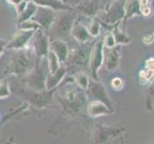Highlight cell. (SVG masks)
Masks as SVG:
<instances>
[{
  "label": "cell",
  "instance_id": "20",
  "mask_svg": "<svg viewBox=\"0 0 154 144\" xmlns=\"http://www.w3.org/2000/svg\"><path fill=\"white\" fill-rule=\"evenodd\" d=\"M122 132L121 129L114 127H100L99 132L97 133V141L98 142H105L107 141L110 137H115L117 135H119Z\"/></svg>",
  "mask_w": 154,
  "mask_h": 144
},
{
  "label": "cell",
  "instance_id": "30",
  "mask_svg": "<svg viewBox=\"0 0 154 144\" xmlns=\"http://www.w3.org/2000/svg\"><path fill=\"white\" fill-rule=\"evenodd\" d=\"M152 77H153V69H149V68L146 67V69L142 70L140 73V78H141L142 81H144L145 80V83L149 81Z\"/></svg>",
  "mask_w": 154,
  "mask_h": 144
},
{
  "label": "cell",
  "instance_id": "11",
  "mask_svg": "<svg viewBox=\"0 0 154 144\" xmlns=\"http://www.w3.org/2000/svg\"><path fill=\"white\" fill-rule=\"evenodd\" d=\"M35 31L36 30L20 29V31L14 35V37L11 40L9 43H7V47L11 48V49H14V50L24 49L28 42L33 38Z\"/></svg>",
  "mask_w": 154,
  "mask_h": 144
},
{
  "label": "cell",
  "instance_id": "13",
  "mask_svg": "<svg viewBox=\"0 0 154 144\" xmlns=\"http://www.w3.org/2000/svg\"><path fill=\"white\" fill-rule=\"evenodd\" d=\"M49 50L55 53L60 63L67 62L69 58V47L65 41L60 39H54L49 42Z\"/></svg>",
  "mask_w": 154,
  "mask_h": 144
},
{
  "label": "cell",
  "instance_id": "34",
  "mask_svg": "<svg viewBox=\"0 0 154 144\" xmlns=\"http://www.w3.org/2000/svg\"><path fill=\"white\" fill-rule=\"evenodd\" d=\"M7 1H8L10 4L14 5V7H17V6H19V5H20L21 3H23V2H24V0H7Z\"/></svg>",
  "mask_w": 154,
  "mask_h": 144
},
{
  "label": "cell",
  "instance_id": "4",
  "mask_svg": "<svg viewBox=\"0 0 154 144\" xmlns=\"http://www.w3.org/2000/svg\"><path fill=\"white\" fill-rule=\"evenodd\" d=\"M53 89H44V90H22V95L29 103L38 108L46 107L52 103L53 101Z\"/></svg>",
  "mask_w": 154,
  "mask_h": 144
},
{
  "label": "cell",
  "instance_id": "32",
  "mask_svg": "<svg viewBox=\"0 0 154 144\" xmlns=\"http://www.w3.org/2000/svg\"><path fill=\"white\" fill-rule=\"evenodd\" d=\"M143 41L145 42L146 44H150L153 42V34H149V35H146L143 38Z\"/></svg>",
  "mask_w": 154,
  "mask_h": 144
},
{
  "label": "cell",
  "instance_id": "27",
  "mask_svg": "<svg viewBox=\"0 0 154 144\" xmlns=\"http://www.w3.org/2000/svg\"><path fill=\"white\" fill-rule=\"evenodd\" d=\"M103 44L104 47H106L107 49H110V48H113L114 46H116V40L113 36L112 32H106L104 35V38L103 40Z\"/></svg>",
  "mask_w": 154,
  "mask_h": 144
},
{
  "label": "cell",
  "instance_id": "15",
  "mask_svg": "<svg viewBox=\"0 0 154 144\" xmlns=\"http://www.w3.org/2000/svg\"><path fill=\"white\" fill-rule=\"evenodd\" d=\"M120 48L114 46L113 48H110L108 53L103 59V65L105 66V69L108 71H113L118 67L120 62Z\"/></svg>",
  "mask_w": 154,
  "mask_h": 144
},
{
  "label": "cell",
  "instance_id": "12",
  "mask_svg": "<svg viewBox=\"0 0 154 144\" xmlns=\"http://www.w3.org/2000/svg\"><path fill=\"white\" fill-rule=\"evenodd\" d=\"M125 0H113L109 4L106 13L107 23L114 24L125 17Z\"/></svg>",
  "mask_w": 154,
  "mask_h": 144
},
{
  "label": "cell",
  "instance_id": "16",
  "mask_svg": "<svg viewBox=\"0 0 154 144\" xmlns=\"http://www.w3.org/2000/svg\"><path fill=\"white\" fill-rule=\"evenodd\" d=\"M66 75V68L64 66H60L55 72L49 73L46 77L45 88L46 89H54L60 85Z\"/></svg>",
  "mask_w": 154,
  "mask_h": 144
},
{
  "label": "cell",
  "instance_id": "29",
  "mask_svg": "<svg viewBox=\"0 0 154 144\" xmlns=\"http://www.w3.org/2000/svg\"><path fill=\"white\" fill-rule=\"evenodd\" d=\"M10 88H9V82L7 80H2L0 82V99L8 97L10 96Z\"/></svg>",
  "mask_w": 154,
  "mask_h": 144
},
{
  "label": "cell",
  "instance_id": "24",
  "mask_svg": "<svg viewBox=\"0 0 154 144\" xmlns=\"http://www.w3.org/2000/svg\"><path fill=\"white\" fill-rule=\"evenodd\" d=\"M112 33H113V36H114V38H115L116 43L127 44V43H129V42H130V38L125 33L122 32V30L120 29L118 24H116V26H115V28H114Z\"/></svg>",
  "mask_w": 154,
  "mask_h": 144
},
{
  "label": "cell",
  "instance_id": "8",
  "mask_svg": "<svg viewBox=\"0 0 154 144\" xmlns=\"http://www.w3.org/2000/svg\"><path fill=\"white\" fill-rule=\"evenodd\" d=\"M33 48L36 55V58L41 59L45 58L49 52V39L44 31L42 29H38L35 32L33 36Z\"/></svg>",
  "mask_w": 154,
  "mask_h": 144
},
{
  "label": "cell",
  "instance_id": "26",
  "mask_svg": "<svg viewBox=\"0 0 154 144\" xmlns=\"http://www.w3.org/2000/svg\"><path fill=\"white\" fill-rule=\"evenodd\" d=\"M100 23L97 19H93L91 22L88 24L87 30L92 38H97L100 35Z\"/></svg>",
  "mask_w": 154,
  "mask_h": 144
},
{
  "label": "cell",
  "instance_id": "2",
  "mask_svg": "<svg viewBox=\"0 0 154 144\" xmlns=\"http://www.w3.org/2000/svg\"><path fill=\"white\" fill-rule=\"evenodd\" d=\"M82 90L72 88H65L60 93V103L67 114H77L84 107L85 96H84V93H82Z\"/></svg>",
  "mask_w": 154,
  "mask_h": 144
},
{
  "label": "cell",
  "instance_id": "9",
  "mask_svg": "<svg viewBox=\"0 0 154 144\" xmlns=\"http://www.w3.org/2000/svg\"><path fill=\"white\" fill-rule=\"evenodd\" d=\"M87 91V95L90 96L93 100L102 101L104 104L107 105L109 108L112 109L111 99L107 93L105 87L100 82H89L88 88L85 90Z\"/></svg>",
  "mask_w": 154,
  "mask_h": 144
},
{
  "label": "cell",
  "instance_id": "33",
  "mask_svg": "<svg viewBox=\"0 0 154 144\" xmlns=\"http://www.w3.org/2000/svg\"><path fill=\"white\" fill-rule=\"evenodd\" d=\"M6 47H7V41L2 40V39H0V57H1L2 53L4 52L5 48H6Z\"/></svg>",
  "mask_w": 154,
  "mask_h": 144
},
{
  "label": "cell",
  "instance_id": "25",
  "mask_svg": "<svg viewBox=\"0 0 154 144\" xmlns=\"http://www.w3.org/2000/svg\"><path fill=\"white\" fill-rule=\"evenodd\" d=\"M74 81H75L77 86L82 89V90H86L88 88V86H89V78L88 76L86 75L85 73H77L75 77H74Z\"/></svg>",
  "mask_w": 154,
  "mask_h": 144
},
{
  "label": "cell",
  "instance_id": "28",
  "mask_svg": "<svg viewBox=\"0 0 154 144\" xmlns=\"http://www.w3.org/2000/svg\"><path fill=\"white\" fill-rule=\"evenodd\" d=\"M18 26H19L20 29H24V30H38V29H41L40 26L32 19L23 21V22L19 23Z\"/></svg>",
  "mask_w": 154,
  "mask_h": 144
},
{
  "label": "cell",
  "instance_id": "17",
  "mask_svg": "<svg viewBox=\"0 0 154 144\" xmlns=\"http://www.w3.org/2000/svg\"><path fill=\"white\" fill-rule=\"evenodd\" d=\"M71 34L74 37V39H75L78 42H79V43L88 42L92 39V37L88 33L87 28L84 27L82 24L76 22V21L74 22V25L71 30Z\"/></svg>",
  "mask_w": 154,
  "mask_h": 144
},
{
  "label": "cell",
  "instance_id": "31",
  "mask_svg": "<svg viewBox=\"0 0 154 144\" xmlns=\"http://www.w3.org/2000/svg\"><path fill=\"white\" fill-rule=\"evenodd\" d=\"M111 86H112L113 88L119 90L121 88H123L124 82L121 78H114L112 81H111Z\"/></svg>",
  "mask_w": 154,
  "mask_h": 144
},
{
  "label": "cell",
  "instance_id": "7",
  "mask_svg": "<svg viewBox=\"0 0 154 144\" xmlns=\"http://www.w3.org/2000/svg\"><path fill=\"white\" fill-rule=\"evenodd\" d=\"M103 40L97 41L94 46H92L91 53H90V58H89V63L88 67L92 72L93 78L95 80L98 79V71L103 65V59H104V53H103Z\"/></svg>",
  "mask_w": 154,
  "mask_h": 144
},
{
  "label": "cell",
  "instance_id": "19",
  "mask_svg": "<svg viewBox=\"0 0 154 144\" xmlns=\"http://www.w3.org/2000/svg\"><path fill=\"white\" fill-rule=\"evenodd\" d=\"M100 0H82L77 6V9L84 14L91 17V15H95L98 13L100 8Z\"/></svg>",
  "mask_w": 154,
  "mask_h": 144
},
{
  "label": "cell",
  "instance_id": "5",
  "mask_svg": "<svg viewBox=\"0 0 154 144\" xmlns=\"http://www.w3.org/2000/svg\"><path fill=\"white\" fill-rule=\"evenodd\" d=\"M30 60L24 51L17 50V53L14 55L10 66H8V73L21 76L27 74L30 70Z\"/></svg>",
  "mask_w": 154,
  "mask_h": 144
},
{
  "label": "cell",
  "instance_id": "14",
  "mask_svg": "<svg viewBox=\"0 0 154 144\" xmlns=\"http://www.w3.org/2000/svg\"><path fill=\"white\" fill-rule=\"evenodd\" d=\"M87 110H88V114L91 117H98L102 115L110 114L113 113L112 109L109 108L106 104L99 100L90 101L87 105Z\"/></svg>",
  "mask_w": 154,
  "mask_h": 144
},
{
  "label": "cell",
  "instance_id": "36",
  "mask_svg": "<svg viewBox=\"0 0 154 144\" xmlns=\"http://www.w3.org/2000/svg\"><path fill=\"white\" fill-rule=\"evenodd\" d=\"M103 3H104V4H110L111 2L113 1V0H100Z\"/></svg>",
  "mask_w": 154,
  "mask_h": 144
},
{
  "label": "cell",
  "instance_id": "35",
  "mask_svg": "<svg viewBox=\"0 0 154 144\" xmlns=\"http://www.w3.org/2000/svg\"><path fill=\"white\" fill-rule=\"evenodd\" d=\"M146 67L149 68V69H153V59L150 58L149 60H147L146 62Z\"/></svg>",
  "mask_w": 154,
  "mask_h": 144
},
{
  "label": "cell",
  "instance_id": "1",
  "mask_svg": "<svg viewBox=\"0 0 154 144\" xmlns=\"http://www.w3.org/2000/svg\"><path fill=\"white\" fill-rule=\"evenodd\" d=\"M76 21V14L74 11H60L56 13L51 28L48 32L56 39H63L70 36L71 30Z\"/></svg>",
  "mask_w": 154,
  "mask_h": 144
},
{
  "label": "cell",
  "instance_id": "10",
  "mask_svg": "<svg viewBox=\"0 0 154 144\" xmlns=\"http://www.w3.org/2000/svg\"><path fill=\"white\" fill-rule=\"evenodd\" d=\"M92 46L90 44V41L81 43L77 49L74 50L71 55V62L79 66L87 67L89 63L90 53H91Z\"/></svg>",
  "mask_w": 154,
  "mask_h": 144
},
{
  "label": "cell",
  "instance_id": "23",
  "mask_svg": "<svg viewBox=\"0 0 154 144\" xmlns=\"http://www.w3.org/2000/svg\"><path fill=\"white\" fill-rule=\"evenodd\" d=\"M46 58H47V67H48L49 73L55 72L57 69L60 66V61H58L57 57L56 56V54L54 52L49 50Z\"/></svg>",
  "mask_w": 154,
  "mask_h": 144
},
{
  "label": "cell",
  "instance_id": "37",
  "mask_svg": "<svg viewBox=\"0 0 154 144\" xmlns=\"http://www.w3.org/2000/svg\"><path fill=\"white\" fill-rule=\"evenodd\" d=\"M25 2H28V1H33V0H24Z\"/></svg>",
  "mask_w": 154,
  "mask_h": 144
},
{
  "label": "cell",
  "instance_id": "6",
  "mask_svg": "<svg viewBox=\"0 0 154 144\" xmlns=\"http://www.w3.org/2000/svg\"><path fill=\"white\" fill-rule=\"evenodd\" d=\"M56 13L57 12H55L54 10L48 7L38 6V5L35 12L33 14V17L31 18V19L38 23L42 30L49 31L56 18Z\"/></svg>",
  "mask_w": 154,
  "mask_h": 144
},
{
  "label": "cell",
  "instance_id": "21",
  "mask_svg": "<svg viewBox=\"0 0 154 144\" xmlns=\"http://www.w3.org/2000/svg\"><path fill=\"white\" fill-rule=\"evenodd\" d=\"M36 7H38V5H36L34 1L26 2L23 10L18 14H19L18 15V20H17L18 24L21 23V22H23V21L31 19V18L33 17V14L35 12Z\"/></svg>",
  "mask_w": 154,
  "mask_h": 144
},
{
  "label": "cell",
  "instance_id": "18",
  "mask_svg": "<svg viewBox=\"0 0 154 144\" xmlns=\"http://www.w3.org/2000/svg\"><path fill=\"white\" fill-rule=\"evenodd\" d=\"M33 1L38 5V6L48 7L55 12H60V11H74V9L69 6L68 4L64 3L62 0H33Z\"/></svg>",
  "mask_w": 154,
  "mask_h": 144
},
{
  "label": "cell",
  "instance_id": "3",
  "mask_svg": "<svg viewBox=\"0 0 154 144\" xmlns=\"http://www.w3.org/2000/svg\"><path fill=\"white\" fill-rule=\"evenodd\" d=\"M45 69L46 67H44L43 65H41L40 59H38V60L36 61L35 66L28 71L27 76L25 78V81L31 89L38 90V91L46 89L45 82H46L47 74H46Z\"/></svg>",
  "mask_w": 154,
  "mask_h": 144
},
{
  "label": "cell",
  "instance_id": "22",
  "mask_svg": "<svg viewBox=\"0 0 154 144\" xmlns=\"http://www.w3.org/2000/svg\"><path fill=\"white\" fill-rule=\"evenodd\" d=\"M140 14L139 0H125V17L126 18L132 15Z\"/></svg>",
  "mask_w": 154,
  "mask_h": 144
}]
</instances>
